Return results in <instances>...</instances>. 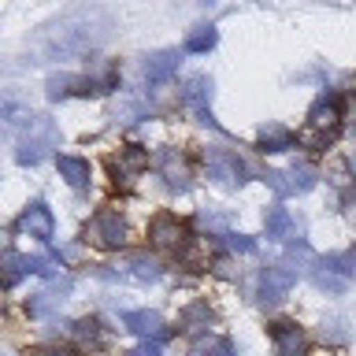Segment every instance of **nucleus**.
Returning a JSON list of instances; mask_svg holds the SVG:
<instances>
[{
    "label": "nucleus",
    "instance_id": "f257e3e1",
    "mask_svg": "<svg viewBox=\"0 0 356 356\" xmlns=\"http://www.w3.org/2000/svg\"><path fill=\"white\" fill-rule=\"evenodd\" d=\"M56 145H60V130H56V122L49 115H30L26 130H22V138L15 145V160L19 163H41Z\"/></svg>",
    "mask_w": 356,
    "mask_h": 356
},
{
    "label": "nucleus",
    "instance_id": "f03ea898",
    "mask_svg": "<svg viewBox=\"0 0 356 356\" xmlns=\"http://www.w3.org/2000/svg\"><path fill=\"white\" fill-rule=\"evenodd\" d=\"M86 241L97 245V249H119L127 241V222L119 219V211H97L86 227Z\"/></svg>",
    "mask_w": 356,
    "mask_h": 356
},
{
    "label": "nucleus",
    "instance_id": "7ed1b4c3",
    "mask_svg": "<svg viewBox=\"0 0 356 356\" xmlns=\"http://www.w3.org/2000/svg\"><path fill=\"white\" fill-rule=\"evenodd\" d=\"M160 275H163V267L149 252H130L115 264V271H104V278H130V282H138V286H149Z\"/></svg>",
    "mask_w": 356,
    "mask_h": 356
},
{
    "label": "nucleus",
    "instance_id": "20e7f679",
    "mask_svg": "<svg viewBox=\"0 0 356 356\" xmlns=\"http://www.w3.org/2000/svg\"><path fill=\"white\" fill-rule=\"evenodd\" d=\"M204 167H208V178H216L219 186H241L245 182V163L238 160V152L230 149H204Z\"/></svg>",
    "mask_w": 356,
    "mask_h": 356
},
{
    "label": "nucleus",
    "instance_id": "39448f33",
    "mask_svg": "<svg viewBox=\"0 0 356 356\" xmlns=\"http://www.w3.org/2000/svg\"><path fill=\"white\" fill-rule=\"evenodd\" d=\"M149 238L160 252H182L186 249V227L178 216H171V211H160V216L152 219Z\"/></svg>",
    "mask_w": 356,
    "mask_h": 356
},
{
    "label": "nucleus",
    "instance_id": "423d86ee",
    "mask_svg": "<svg viewBox=\"0 0 356 356\" xmlns=\"http://www.w3.org/2000/svg\"><path fill=\"white\" fill-rule=\"evenodd\" d=\"M264 182L275 189L278 197H293V193H308L312 186H316V171L312 167H289V171H267Z\"/></svg>",
    "mask_w": 356,
    "mask_h": 356
},
{
    "label": "nucleus",
    "instance_id": "0eeeda50",
    "mask_svg": "<svg viewBox=\"0 0 356 356\" xmlns=\"http://www.w3.org/2000/svg\"><path fill=\"white\" fill-rule=\"evenodd\" d=\"M297 282V271L286 264H275V267H264L260 275V305H278L289 289Z\"/></svg>",
    "mask_w": 356,
    "mask_h": 356
},
{
    "label": "nucleus",
    "instance_id": "6e6552de",
    "mask_svg": "<svg viewBox=\"0 0 356 356\" xmlns=\"http://www.w3.org/2000/svg\"><path fill=\"white\" fill-rule=\"evenodd\" d=\"M211 78H204V74H193L186 82V89H182V100H186V108L197 115V122H208V127H216V119H211Z\"/></svg>",
    "mask_w": 356,
    "mask_h": 356
},
{
    "label": "nucleus",
    "instance_id": "1a4fd4ad",
    "mask_svg": "<svg viewBox=\"0 0 356 356\" xmlns=\"http://www.w3.org/2000/svg\"><path fill=\"white\" fill-rule=\"evenodd\" d=\"M111 175H115V186H130L134 175H141L145 167H149V152L141 149V145H127V149H119V156H111L108 160Z\"/></svg>",
    "mask_w": 356,
    "mask_h": 356
},
{
    "label": "nucleus",
    "instance_id": "9d476101",
    "mask_svg": "<svg viewBox=\"0 0 356 356\" xmlns=\"http://www.w3.org/2000/svg\"><path fill=\"white\" fill-rule=\"evenodd\" d=\"M338 122H341L338 100H334V93H323L316 104H312V111H308V127H312V134H319V138H330V134L338 130Z\"/></svg>",
    "mask_w": 356,
    "mask_h": 356
},
{
    "label": "nucleus",
    "instance_id": "9b49d317",
    "mask_svg": "<svg viewBox=\"0 0 356 356\" xmlns=\"http://www.w3.org/2000/svg\"><path fill=\"white\" fill-rule=\"evenodd\" d=\"M15 230L19 234H30V238H41V241H49L52 238V230H56V222H52V211L41 204V200H33V204L22 211V216L15 219Z\"/></svg>",
    "mask_w": 356,
    "mask_h": 356
},
{
    "label": "nucleus",
    "instance_id": "f8f14e48",
    "mask_svg": "<svg viewBox=\"0 0 356 356\" xmlns=\"http://www.w3.org/2000/svg\"><path fill=\"white\" fill-rule=\"evenodd\" d=\"M271 341H275L278 356H305V349H308L305 330H300L297 323H289V319H282V323L271 327Z\"/></svg>",
    "mask_w": 356,
    "mask_h": 356
},
{
    "label": "nucleus",
    "instance_id": "ddd939ff",
    "mask_svg": "<svg viewBox=\"0 0 356 356\" xmlns=\"http://www.w3.org/2000/svg\"><path fill=\"white\" fill-rule=\"evenodd\" d=\"M156 171H160L163 182L171 189H178V193L189 189V167H186L182 156H178V149H163L160 156H156Z\"/></svg>",
    "mask_w": 356,
    "mask_h": 356
},
{
    "label": "nucleus",
    "instance_id": "4468645a",
    "mask_svg": "<svg viewBox=\"0 0 356 356\" xmlns=\"http://www.w3.org/2000/svg\"><path fill=\"white\" fill-rule=\"evenodd\" d=\"M178 56L175 49H160V52H152V56H145V78H149L152 86H160V82H167L175 71H178Z\"/></svg>",
    "mask_w": 356,
    "mask_h": 356
},
{
    "label": "nucleus",
    "instance_id": "2eb2a0df",
    "mask_svg": "<svg viewBox=\"0 0 356 356\" xmlns=\"http://www.w3.org/2000/svg\"><path fill=\"white\" fill-rule=\"evenodd\" d=\"M71 293V278H60V282H52L49 289H41L38 297H30V316H49V312H56L63 305V297Z\"/></svg>",
    "mask_w": 356,
    "mask_h": 356
},
{
    "label": "nucleus",
    "instance_id": "dca6fc26",
    "mask_svg": "<svg viewBox=\"0 0 356 356\" xmlns=\"http://www.w3.org/2000/svg\"><path fill=\"white\" fill-rule=\"evenodd\" d=\"M122 323H127V330H134L138 338H167V323L156 316V312H127Z\"/></svg>",
    "mask_w": 356,
    "mask_h": 356
},
{
    "label": "nucleus",
    "instance_id": "f3484780",
    "mask_svg": "<svg viewBox=\"0 0 356 356\" xmlns=\"http://www.w3.org/2000/svg\"><path fill=\"white\" fill-rule=\"evenodd\" d=\"M256 141H260V149L264 152H289L293 149V130L282 127V122H264L260 134H256Z\"/></svg>",
    "mask_w": 356,
    "mask_h": 356
},
{
    "label": "nucleus",
    "instance_id": "a211bd4d",
    "mask_svg": "<svg viewBox=\"0 0 356 356\" xmlns=\"http://www.w3.org/2000/svg\"><path fill=\"white\" fill-rule=\"evenodd\" d=\"M56 167H60L63 182L71 189H86L89 178H93V171H89V160H82V156H60L56 160Z\"/></svg>",
    "mask_w": 356,
    "mask_h": 356
},
{
    "label": "nucleus",
    "instance_id": "6ab92c4d",
    "mask_svg": "<svg viewBox=\"0 0 356 356\" xmlns=\"http://www.w3.org/2000/svg\"><path fill=\"white\" fill-rule=\"evenodd\" d=\"M264 230H267V238L271 241H282L289 230H293V216L282 208V204H271L267 208V216H264Z\"/></svg>",
    "mask_w": 356,
    "mask_h": 356
},
{
    "label": "nucleus",
    "instance_id": "aec40b11",
    "mask_svg": "<svg viewBox=\"0 0 356 356\" xmlns=\"http://www.w3.org/2000/svg\"><path fill=\"white\" fill-rule=\"evenodd\" d=\"M182 330L189 334V338H197V334L211 330V312H208L204 300H197V305H189V308L182 312Z\"/></svg>",
    "mask_w": 356,
    "mask_h": 356
},
{
    "label": "nucleus",
    "instance_id": "412c9836",
    "mask_svg": "<svg viewBox=\"0 0 356 356\" xmlns=\"http://www.w3.org/2000/svg\"><path fill=\"white\" fill-rule=\"evenodd\" d=\"M71 93H89V78H78V74H52L49 78V97L52 100L71 97Z\"/></svg>",
    "mask_w": 356,
    "mask_h": 356
},
{
    "label": "nucleus",
    "instance_id": "4be33fe9",
    "mask_svg": "<svg viewBox=\"0 0 356 356\" xmlns=\"http://www.w3.org/2000/svg\"><path fill=\"white\" fill-rule=\"evenodd\" d=\"M216 26H211V22H204V26H193L186 33V49L189 52H208V49H216Z\"/></svg>",
    "mask_w": 356,
    "mask_h": 356
},
{
    "label": "nucleus",
    "instance_id": "5701e85b",
    "mask_svg": "<svg viewBox=\"0 0 356 356\" xmlns=\"http://www.w3.org/2000/svg\"><path fill=\"white\" fill-rule=\"evenodd\" d=\"M312 278H316V286H319V289H327V293H341V289L349 286V278L338 275V271H334V267H327V264H319Z\"/></svg>",
    "mask_w": 356,
    "mask_h": 356
},
{
    "label": "nucleus",
    "instance_id": "b1692460",
    "mask_svg": "<svg viewBox=\"0 0 356 356\" xmlns=\"http://www.w3.org/2000/svg\"><path fill=\"white\" fill-rule=\"evenodd\" d=\"M145 115H149V108H145V100H138V97H122L115 104V119H122V122H138Z\"/></svg>",
    "mask_w": 356,
    "mask_h": 356
},
{
    "label": "nucleus",
    "instance_id": "393cba45",
    "mask_svg": "<svg viewBox=\"0 0 356 356\" xmlns=\"http://www.w3.org/2000/svg\"><path fill=\"white\" fill-rule=\"evenodd\" d=\"M4 267H8V271H4V282H8V286H15L22 275H30V256L8 252V256H4Z\"/></svg>",
    "mask_w": 356,
    "mask_h": 356
},
{
    "label": "nucleus",
    "instance_id": "a878e982",
    "mask_svg": "<svg viewBox=\"0 0 356 356\" xmlns=\"http://www.w3.org/2000/svg\"><path fill=\"white\" fill-rule=\"evenodd\" d=\"M327 267H334L338 275H345V278H356V249H349V252H341V256H330V260H323Z\"/></svg>",
    "mask_w": 356,
    "mask_h": 356
},
{
    "label": "nucleus",
    "instance_id": "bb28decb",
    "mask_svg": "<svg viewBox=\"0 0 356 356\" xmlns=\"http://www.w3.org/2000/svg\"><path fill=\"white\" fill-rule=\"evenodd\" d=\"M74 338L82 341V345H97V341H100L97 319H78V323H74Z\"/></svg>",
    "mask_w": 356,
    "mask_h": 356
},
{
    "label": "nucleus",
    "instance_id": "cd10ccee",
    "mask_svg": "<svg viewBox=\"0 0 356 356\" xmlns=\"http://www.w3.org/2000/svg\"><path fill=\"white\" fill-rule=\"evenodd\" d=\"M197 356H234V345L227 338H216V341H208V345H200Z\"/></svg>",
    "mask_w": 356,
    "mask_h": 356
},
{
    "label": "nucleus",
    "instance_id": "c85d7f7f",
    "mask_svg": "<svg viewBox=\"0 0 356 356\" xmlns=\"http://www.w3.org/2000/svg\"><path fill=\"white\" fill-rule=\"evenodd\" d=\"M197 222H200V227H208V230H216V234H230L227 230V216H216V211H200Z\"/></svg>",
    "mask_w": 356,
    "mask_h": 356
},
{
    "label": "nucleus",
    "instance_id": "c756f323",
    "mask_svg": "<svg viewBox=\"0 0 356 356\" xmlns=\"http://www.w3.org/2000/svg\"><path fill=\"white\" fill-rule=\"evenodd\" d=\"M222 238H227V249H234V252H252L256 249V241L252 238H245V234H222Z\"/></svg>",
    "mask_w": 356,
    "mask_h": 356
},
{
    "label": "nucleus",
    "instance_id": "7c9ffc66",
    "mask_svg": "<svg viewBox=\"0 0 356 356\" xmlns=\"http://www.w3.org/2000/svg\"><path fill=\"white\" fill-rule=\"evenodd\" d=\"M341 122L356 134V97H345V111H341Z\"/></svg>",
    "mask_w": 356,
    "mask_h": 356
},
{
    "label": "nucleus",
    "instance_id": "2f4dec72",
    "mask_svg": "<svg viewBox=\"0 0 356 356\" xmlns=\"http://www.w3.org/2000/svg\"><path fill=\"white\" fill-rule=\"evenodd\" d=\"M345 219H349V222H356V193H349V197H345Z\"/></svg>",
    "mask_w": 356,
    "mask_h": 356
},
{
    "label": "nucleus",
    "instance_id": "473e14b6",
    "mask_svg": "<svg viewBox=\"0 0 356 356\" xmlns=\"http://www.w3.org/2000/svg\"><path fill=\"white\" fill-rule=\"evenodd\" d=\"M127 356H160V349L156 345H141V349H130Z\"/></svg>",
    "mask_w": 356,
    "mask_h": 356
},
{
    "label": "nucleus",
    "instance_id": "72a5a7b5",
    "mask_svg": "<svg viewBox=\"0 0 356 356\" xmlns=\"http://www.w3.org/2000/svg\"><path fill=\"white\" fill-rule=\"evenodd\" d=\"M33 356H74L71 349H44V353H33Z\"/></svg>",
    "mask_w": 356,
    "mask_h": 356
},
{
    "label": "nucleus",
    "instance_id": "f704fd0d",
    "mask_svg": "<svg viewBox=\"0 0 356 356\" xmlns=\"http://www.w3.org/2000/svg\"><path fill=\"white\" fill-rule=\"evenodd\" d=\"M204 4H216V0H204Z\"/></svg>",
    "mask_w": 356,
    "mask_h": 356
}]
</instances>
